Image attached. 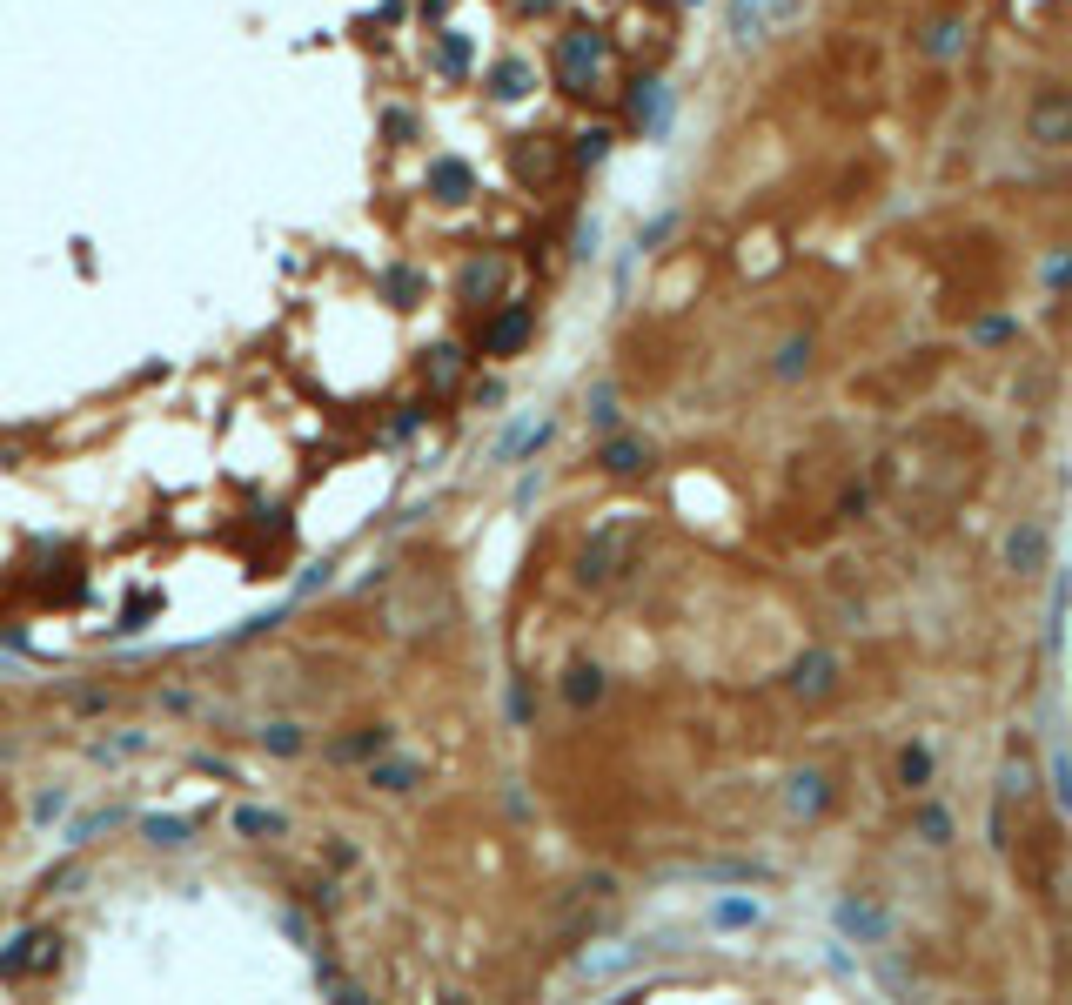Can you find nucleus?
<instances>
[{"instance_id": "obj_37", "label": "nucleus", "mask_w": 1072, "mask_h": 1005, "mask_svg": "<svg viewBox=\"0 0 1072 1005\" xmlns=\"http://www.w3.org/2000/svg\"><path fill=\"white\" fill-rule=\"evenodd\" d=\"M918 831H925L932 845H945V831H952V818H945V811H925V818H918Z\"/></svg>"}, {"instance_id": "obj_29", "label": "nucleus", "mask_w": 1072, "mask_h": 1005, "mask_svg": "<svg viewBox=\"0 0 1072 1005\" xmlns=\"http://www.w3.org/2000/svg\"><path fill=\"white\" fill-rule=\"evenodd\" d=\"M617 965H630V945H624V952H590L577 972H583V979H603V972H617Z\"/></svg>"}, {"instance_id": "obj_6", "label": "nucleus", "mask_w": 1072, "mask_h": 1005, "mask_svg": "<svg viewBox=\"0 0 1072 1005\" xmlns=\"http://www.w3.org/2000/svg\"><path fill=\"white\" fill-rule=\"evenodd\" d=\"M1032 141H1072V94H1039V108H1032Z\"/></svg>"}, {"instance_id": "obj_11", "label": "nucleus", "mask_w": 1072, "mask_h": 1005, "mask_svg": "<svg viewBox=\"0 0 1072 1005\" xmlns=\"http://www.w3.org/2000/svg\"><path fill=\"white\" fill-rule=\"evenodd\" d=\"M603 469H610V476H637V469L650 463L644 456V443H637V436H610V443H603V456H597Z\"/></svg>"}, {"instance_id": "obj_25", "label": "nucleus", "mask_w": 1072, "mask_h": 1005, "mask_svg": "<svg viewBox=\"0 0 1072 1005\" xmlns=\"http://www.w3.org/2000/svg\"><path fill=\"white\" fill-rule=\"evenodd\" d=\"M590 423H597V429L617 423V389H610V382H597V389H590Z\"/></svg>"}, {"instance_id": "obj_21", "label": "nucleus", "mask_w": 1072, "mask_h": 1005, "mask_svg": "<svg viewBox=\"0 0 1072 1005\" xmlns=\"http://www.w3.org/2000/svg\"><path fill=\"white\" fill-rule=\"evenodd\" d=\"M369 778H376V791H409L423 771H416V758H389V764H376Z\"/></svg>"}, {"instance_id": "obj_30", "label": "nucleus", "mask_w": 1072, "mask_h": 1005, "mask_svg": "<svg viewBox=\"0 0 1072 1005\" xmlns=\"http://www.w3.org/2000/svg\"><path fill=\"white\" fill-rule=\"evenodd\" d=\"M134 751H148V737H141V731L108 737V744H94V758H134Z\"/></svg>"}, {"instance_id": "obj_9", "label": "nucleus", "mask_w": 1072, "mask_h": 1005, "mask_svg": "<svg viewBox=\"0 0 1072 1005\" xmlns=\"http://www.w3.org/2000/svg\"><path fill=\"white\" fill-rule=\"evenodd\" d=\"M885 925L892 918L878 912V905H865V898H845L838 905V932H851V938H885Z\"/></svg>"}, {"instance_id": "obj_24", "label": "nucleus", "mask_w": 1072, "mask_h": 1005, "mask_svg": "<svg viewBox=\"0 0 1072 1005\" xmlns=\"http://www.w3.org/2000/svg\"><path fill=\"white\" fill-rule=\"evenodd\" d=\"M382 737H389V731H362V737H342V744H335V758H342V764H356V758H369V751H382Z\"/></svg>"}, {"instance_id": "obj_10", "label": "nucleus", "mask_w": 1072, "mask_h": 1005, "mask_svg": "<svg viewBox=\"0 0 1072 1005\" xmlns=\"http://www.w3.org/2000/svg\"><path fill=\"white\" fill-rule=\"evenodd\" d=\"M469 188H476V175H469L456 155H443L436 168H429V195H436V201H463Z\"/></svg>"}, {"instance_id": "obj_35", "label": "nucleus", "mask_w": 1072, "mask_h": 1005, "mask_svg": "<svg viewBox=\"0 0 1072 1005\" xmlns=\"http://www.w3.org/2000/svg\"><path fill=\"white\" fill-rule=\"evenodd\" d=\"M731 27H737V41H751V34H758V0H737V7H731Z\"/></svg>"}, {"instance_id": "obj_20", "label": "nucleus", "mask_w": 1072, "mask_h": 1005, "mask_svg": "<svg viewBox=\"0 0 1072 1005\" xmlns=\"http://www.w3.org/2000/svg\"><path fill=\"white\" fill-rule=\"evenodd\" d=\"M543 436H550V423H523V429H510V436L496 443V463H510V456H530Z\"/></svg>"}, {"instance_id": "obj_33", "label": "nucleus", "mask_w": 1072, "mask_h": 1005, "mask_svg": "<svg viewBox=\"0 0 1072 1005\" xmlns=\"http://www.w3.org/2000/svg\"><path fill=\"white\" fill-rule=\"evenodd\" d=\"M751 918H758L751 898H724V905H717V925H751Z\"/></svg>"}, {"instance_id": "obj_19", "label": "nucleus", "mask_w": 1072, "mask_h": 1005, "mask_svg": "<svg viewBox=\"0 0 1072 1005\" xmlns=\"http://www.w3.org/2000/svg\"><path fill=\"white\" fill-rule=\"evenodd\" d=\"M141 838H148V845H188L195 825H188V818H141Z\"/></svg>"}, {"instance_id": "obj_27", "label": "nucleus", "mask_w": 1072, "mask_h": 1005, "mask_svg": "<svg viewBox=\"0 0 1072 1005\" xmlns=\"http://www.w3.org/2000/svg\"><path fill=\"white\" fill-rule=\"evenodd\" d=\"M456 376H463V362H456V349H429V382H436V389H449Z\"/></svg>"}, {"instance_id": "obj_26", "label": "nucleus", "mask_w": 1072, "mask_h": 1005, "mask_svg": "<svg viewBox=\"0 0 1072 1005\" xmlns=\"http://www.w3.org/2000/svg\"><path fill=\"white\" fill-rule=\"evenodd\" d=\"M516 168H523L530 181H543V175H550V148H543V134H530V148L516 155Z\"/></svg>"}, {"instance_id": "obj_17", "label": "nucleus", "mask_w": 1072, "mask_h": 1005, "mask_svg": "<svg viewBox=\"0 0 1072 1005\" xmlns=\"http://www.w3.org/2000/svg\"><path fill=\"white\" fill-rule=\"evenodd\" d=\"M563 697H570V704H597V697H603V670L597 664L563 670Z\"/></svg>"}, {"instance_id": "obj_13", "label": "nucleus", "mask_w": 1072, "mask_h": 1005, "mask_svg": "<svg viewBox=\"0 0 1072 1005\" xmlns=\"http://www.w3.org/2000/svg\"><path fill=\"white\" fill-rule=\"evenodd\" d=\"M456 289H463V302H483V295H496V289H503V262H469Z\"/></svg>"}, {"instance_id": "obj_36", "label": "nucleus", "mask_w": 1072, "mask_h": 1005, "mask_svg": "<svg viewBox=\"0 0 1072 1005\" xmlns=\"http://www.w3.org/2000/svg\"><path fill=\"white\" fill-rule=\"evenodd\" d=\"M1052 778H1059V804H1066V811H1072V758H1066V751L1052 758Z\"/></svg>"}, {"instance_id": "obj_15", "label": "nucleus", "mask_w": 1072, "mask_h": 1005, "mask_svg": "<svg viewBox=\"0 0 1072 1005\" xmlns=\"http://www.w3.org/2000/svg\"><path fill=\"white\" fill-rule=\"evenodd\" d=\"M114 825H128V811H121V804L88 811V818H74V825H67V845H88V838H101V831H114Z\"/></svg>"}, {"instance_id": "obj_1", "label": "nucleus", "mask_w": 1072, "mask_h": 1005, "mask_svg": "<svg viewBox=\"0 0 1072 1005\" xmlns=\"http://www.w3.org/2000/svg\"><path fill=\"white\" fill-rule=\"evenodd\" d=\"M597 74H603V34L597 27H570L557 47V81L570 94H590L597 88Z\"/></svg>"}, {"instance_id": "obj_34", "label": "nucleus", "mask_w": 1072, "mask_h": 1005, "mask_svg": "<svg viewBox=\"0 0 1072 1005\" xmlns=\"http://www.w3.org/2000/svg\"><path fill=\"white\" fill-rule=\"evenodd\" d=\"M804 362H811V342H784V349H778V376H798Z\"/></svg>"}, {"instance_id": "obj_14", "label": "nucleus", "mask_w": 1072, "mask_h": 1005, "mask_svg": "<svg viewBox=\"0 0 1072 1005\" xmlns=\"http://www.w3.org/2000/svg\"><path fill=\"white\" fill-rule=\"evenodd\" d=\"M918 47H925L932 61H945V54H959V47H965V21H932L925 34H918Z\"/></svg>"}, {"instance_id": "obj_32", "label": "nucleus", "mask_w": 1072, "mask_h": 1005, "mask_svg": "<svg viewBox=\"0 0 1072 1005\" xmlns=\"http://www.w3.org/2000/svg\"><path fill=\"white\" fill-rule=\"evenodd\" d=\"M469 54H476V47H469L463 34H449V41H443V74H463V67H469Z\"/></svg>"}, {"instance_id": "obj_4", "label": "nucleus", "mask_w": 1072, "mask_h": 1005, "mask_svg": "<svg viewBox=\"0 0 1072 1005\" xmlns=\"http://www.w3.org/2000/svg\"><path fill=\"white\" fill-rule=\"evenodd\" d=\"M523 342H530V309H523V302H510V309L483 329V349H490V356H516Z\"/></svg>"}, {"instance_id": "obj_23", "label": "nucleus", "mask_w": 1072, "mask_h": 1005, "mask_svg": "<svg viewBox=\"0 0 1072 1005\" xmlns=\"http://www.w3.org/2000/svg\"><path fill=\"white\" fill-rule=\"evenodd\" d=\"M825 778L818 771H804V778H791V811H825Z\"/></svg>"}, {"instance_id": "obj_22", "label": "nucleus", "mask_w": 1072, "mask_h": 1005, "mask_svg": "<svg viewBox=\"0 0 1072 1005\" xmlns=\"http://www.w3.org/2000/svg\"><path fill=\"white\" fill-rule=\"evenodd\" d=\"M382 295H389L396 309H409V302L423 295V275H416V268H389V275H382Z\"/></svg>"}, {"instance_id": "obj_3", "label": "nucleus", "mask_w": 1072, "mask_h": 1005, "mask_svg": "<svg viewBox=\"0 0 1072 1005\" xmlns=\"http://www.w3.org/2000/svg\"><path fill=\"white\" fill-rule=\"evenodd\" d=\"M784 684H791L798 697H825L831 684H838V657H831V650H804L798 664H791V677H784Z\"/></svg>"}, {"instance_id": "obj_5", "label": "nucleus", "mask_w": 1072, "mask_h": 1005, "mask_svg": "<svg viewBox=\"0 0 1072 1005\" xmlns=\"http://www.w3.org/2000/svg\"><path fill=\"white\" fill-rule=\"evenodd\" d=\"M630 121L650 128V134H664V121H670V88L664 81H637V88H630Z\"/></svg>"}, {"instance_id": "obj_16", "label": "nucleus", "mask_w": 1072, "mask_h": 1005, "mask_svg": "<svg viewBox=\"0 0 1072 1005\" xmlns=\"http://www.w3.org/2000/svg\"><path fill=\"white\" fill-rule=\"evenodd\" d=\"M235 831H242V838H275V831H289V818H282V811H262V804H242V811H235Z\"/></svg>"}, {"instance_id": "obj_2", "label": "nucleus", "mask_w": 1072, "mask_h": 1005, "mask_svg": "<svg viewBox=\"0 0 1072 1005\" xmlns=\"http://www.w3.org/2000/svg\"><path fill=\"white\" fill-rule=\"evenodd\" d=\"M624 543H630V523L617 516V523H603L590 543H583V557H577V583H603L610 570H617V557H624Z\"/></svg>"}, {"instance_id": "obj_12", "label": "nucleus", "mask_w": 1072, "mask_h": 1005, "mask_svg": "<svg viewBox=\"0 0 1072 1005\" xmlns=\"http://www.w3.org/2000/svg\"><path fill=\"white\" fill-rule=\"evenodd\" d=\"M530 88H536V67H530V61H503V67L490 74V94H496V101H523Z\"/></svg>"}, {"instance_id": "obj_28", "label": "nucleus", "mask_w": 1072, "mask_h": 1005, "mask_svg": "<svg viewBox=\"0 0 1072 1005\" xmlns=\"http://www.w3.org/2000/svg\"><path fill=\"white\" fill-rule=\"evenodd\" d=\"M898 778H905V784H912V791H918V784L932 778V751H918V744H912V751L898 758Z\"/></svg>"}, {"instance_id": "obj_31", "label": "nucleus", "mask_w": 1072, "mask_h": 1005, "mask_svg": "<svg viewBox=\"0 0 1072 1005\" xmlns=\"http://www.w3.org/2000/svg\"><path fill=\"white\" fill-rule=\"evenodd\" d=\"M603 155H610V134H603V128H590V134L577 141V161H583V168H597Z\"/></svg>"}, {"instance_id": "obj_8", "label": "nucleus", "mask_w": 1072, "mask_h": 1005, "mask_svg": "<svg viewBox=\"0 0 1072 1005\" xmlns=\"http://www.w3.org/2000/svg\"><path fill=\"white\" fill-rule=\"evenodd\" d=\"M47 945H54V938H41V932H21L14 945H7V952H0V979H21L27 965H47V959H54Z\"/></svg>"}, {"instance_id": "obj_18", "label": "nucleus", "mask_w": 1072, "mask_h": 1005, "mask_svg": "<svg viewBox=\"0 0 1072 1005\" xmlns=\"http://www.w3.org/2000/svg\"><path fill=\"white\" fill-rule=\"evenodd\" d=\"M262 751H275V758H302V751H309V731H302V724H268Z\"/></svg>"}, {"instance_id": "obj_7", "label": "nucleus", "mask_w": 1072, "mask_h": 1005, "mask_svg": "<svg viewBox=\"0 0 1072 1005\" xmlns=\"http://www.w3.org/2000/svg\"><path fill=\"white\" fill-rule=\"evenodd\" d=\"M1005 563H1012L1019 577H1032V570L1046 563V530H1039V523H1019V530L1005 536Z\"/></svg>"}]
</instances>
